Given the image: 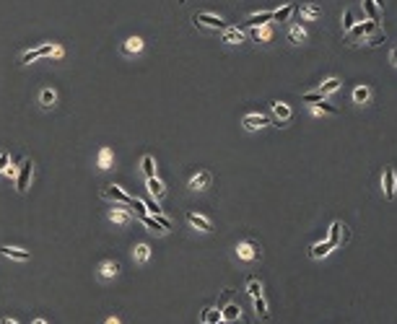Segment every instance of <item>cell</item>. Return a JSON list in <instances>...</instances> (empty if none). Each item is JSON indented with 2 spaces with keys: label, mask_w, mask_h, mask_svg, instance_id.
<instances>
[{
  "label": "cell",
  "mask_w": 397,
  "mask_h": 324,
  "mask_svg": "<svg viewBox=\"0 0 397 324\" xmlns=\"http://www.w3.org/2000/svg\"><path fill=\"white\" fill-rule=\"evenodd\" d=\"M343 228H345V226H343L340 221H332V223H330V239H327V241H332V244H335V249L343 244Z\"/></svg>",
  "instance_id": "obj_24"
},
{
  "label": "cell",
  "mask_w": 397,
  "mask_h": 324,
  "mask_svg": "<svg viewBox=\"0 0 397 324\" xmlns=\"http://www.w3.org/2000/svg\"><path fill=\"white\" fill-rule=\"evenodd\" d=\"M332 249H335V244H332V241H317V244L309 247V257H312V259H322V257H327Z\"/></svg>",
  "instance_id": "obj_13"
},
{
  "label": "cell",
  "mask_w": 397,
  "mask_h": 324,
  "mask_svg": "<svg viewBox=\"0 0 397 324\" xmlns=\"http://www.w3.org/2000/svg\"><path fill=\"white\" fill-rule=\"evenodd\" d=\"M260 254H263V249H260L257 241H241V244L237 247V257L241 259V262H257Z\"/></svg>",
  "instance_id": "obj_2"
},
{
  "label": "cell",
  "mask_w": 397,
  "mask_h": 324,
  "mask_svg": "<svg viewBox=\"0 0 397 324\" xmlns=\"http://www.w3.org/2000/svg\"><path fill=\"white\" fill-rule=\"evenodd\" d=\"M211 182H213V176H211V172H197V174H192L189 176V182H187V187L189 190H195V192H203V190H208L211 187Z\"/></svg>",
  "instance_id": "obj_7"
},
{
  "label": "cell",
  "mask_w": 397,
  "mask_h": 324,
  "mask_svg": "<svg viewBox=\"0 0 397 324\" xmlns=\"http://www.w3.org/2000/svg\"><path fill=\"white\" fill-rule=\"evenodd\" d=\"M361 5H364V13L369 21H379L382 19V8H379L374 0H361Z\"/></svg>",
  "instance_id": "obj_19"
},
{
  "label": "cell",
  "mask_w": 397,
  "mask_h": 324,
  "mask_svg": "<svg viewBox=\"0 0 397 324\" xmlns=\"http://www.w3.org/2000/svg\"><path fill=\"white\" fill-rule=\"evenodd\" d=\"M143 50V39L140 37H130L122 42V55H138V52Z\"/></svg>",
  "instance_id": "obj_20"
},
{
  "label": "cell",
  "mask_w": 397,
  "mask_h": 324,
  "mask_svg": "<svg viewBox=\"0 0 397 324\" xmlns=\"http://www.w3.org/2000/svg\"><path fill=\"white\" fill-rule=\"evenodd\" d=\"M31 324H47V322H44V319H34Z\"/></svg>",
  "instance_id": "obj_45"
},
{
  "label": "cell",
  "mask_w": 397,
  "mask_h": 324,
  "mask_svg": "<svg viewBox=\"0 0 397 324\" xmlns=\"http://www.w3.org/2000/svg\"><path fill=\"white\" fill-rule=\"evenodd\" d=\"M247 293L255 299V296H263V283L257 280V277H249L247 280Z\"/></svg>",
  "instance_id": "obj_35"
},
{
  "label": "cell",
  "mask_w": 397,
  "mask_h": 324,
  "mask_svg": "<svg viewBox=\"0 0 397 324\" xmlns=\"http://www.w3.org/2000/svg\"><path fill=\"white\" fill-rule=\"evenodd\" d=\"M132 257H135V262L146 265L148 259H151V247H148V244H135V249H132Z\"/></svg>",
  "instance_id": "obj_26"
},
{
  "label": "cell",
  "mask_w": 397,
  "mask_h": 324,
  "mask_svg": "<svg viewBox=\"0 0 397 324\" xmlns=\"http://www.w3.org/2000/svg\"><path fill=\"white\" fill-rule=\"evenodd\" d=\"M52 47H55V44H42V47H34V50H29V52H24V55H21V62H24V65H29V62L39 60V57H47V55H52Z\"/></svg>",
  "instance_id": "obj_9"
},
{
  "label": "cell",
  "mask_w": 397,
  "mask_h": 324,
  "mask_svg": "<svg viewBox=\"0 0 397 324\" xmlns=\"http://www.w3.org/2000/svg\"><path fill=\"white\" fill-rule=\"evenodd\" d=\"M252 39H255V42H270V39H273V29H270V24L252 26Z\"/></svg>",
  "instance_id": "obj_17"
},
{
  "label": "cell",
  "mask_w": 397,
  "mask_h": 324,
  "mask_svg": "<svg viewBox=\"0 0 397 324\" xmlns=\"http://www.w3.org/2000/svg\"><path fill=\"white\" fill-rule=\"evenodd\" d=\"M8 164H11V156H8L5 150H0V174L5 172V166H8Z\"/></svg>",
  "instance_id": "obj_40"
},
{
  "label": "cell",
  "mask_w": 397,
  "mask_h": 324,
  "mask_svg": "<svg viewBox=\"0 0 397 324\" xmlns=\"http://www.w3.org/2000/svg\"><path fill=\"white\" fill-rule=\"evenodd\" d=\"M244 37H247V34L241 31V29H237V26H229V29H223L221 42H226V44H241V42H244Z\"/></svg>",
  "instance_id": "obj_14"
},
{
  "label": "cell",
  "mask_w": 397,
  "mask_h": 324,
  "mask_svg": "<svg viewBox=\"0 0 397 324\" xmlns=\"http://www.w3.org/2000/svg\"><path fill=\"white\" fill-rule=\"evenodd\" d=\"M31 172H34V164H31V161H21V164H19V172H16V190H19V192H26V190H29Z\"/></svg>",
  "instance_id": "obj_4"
},
{
  "label": "cell",
  "mask_w": 397,
  "mask_h": 324,
  "mask_svg": "<svg viewBox=\"0 0 397 324\" xmlns=\"http://www.w3.org/2000/svg\"><path fill=\"white\" fill-rule=\"evenodd\" d=\"M301 101H304V104H317V101H324V96H322L319 91H309V94L301 96Z\"/></svg>",
  "instance_id": "obj_37"
},
{
  "label": "cell",
  "mask_w": 397,
  "mask_h": 324,
  "mask_svg": "<svg viewBox=\"0 0 397 324\" xmlns=\"http://www.w3.org/2000/svg\"><path fill=\"white\" fill-rule=\"evenodd\" d=\"M138 218L143 221V223H146V226L153 231V233H166L164 228H161V223L156 221V218H153V215H148V213H143V215H138Z\"/></svg>",
  "instance_id": "obj_32"
},
{
  "label": "cell",
  "mask_w": 397,
  "mask_h": 324,
  "mask_svg": "<svg viewBox=\"0 0 397 324\" xmlns=\"http://www.w3.org/2000/svg\"><path fill=\"white\" fill-rule=\"evenodd\" d=\"M273 21V11H263V13H249L247 16V24L249 26H263Z\"/></svg>",
  "instance_id": "obj_22"
},
{
  "label": "cell",
  "mask_w": 397,
  "mask_h": 324,
  "mask_svg": "<svg viewBox=\"0 0 397 324\" xmlns=\"http://www.w3.org/2000/svg\"><path fill=\"white\" fill-rule=\"evenodd\" d=\"M374 3H376L379 8H384V0H374Z\"/></svg>",
  "instance_id": "obj_46"
},
{
  "label": "cell",
  "mask_w": 397,
  "mask_h": 324,
  "mask_svg": "<svg viewBox=\"0 0 397 324\" xmlns=\"http://www.w3.org/2000/svg\"><path fill=\"white\" fill-rule=\"evenodd\" d=\"M143 205H146L148 215H161V208H159V202H156V200H146Z\"/></svg>",
  "instance_id": "obj_39"
},
{
  "label": "cell",
  "mask_w": 397,
  "mask_h": 324,
  "mask_svg": "<svg viewBox=\"0 0 397 324\" xmlns=\"http://www.w3.org/2000/svg\"><path fill=\"white\" fill-rule=\"evenodd\" d=\"M293 11H296V8L293 5H281V8H275V11H273V21H288V19H291V16H293Z\"/></svg>",
  "instance_id": "obj_30"
},
{
  "label": "cell",
  "mask_w": 397,
  "mask_h": 324,
  "mask_svg": "<svg viewBox=\"0 0 397 324\" xmlns=\"http://www.w3.org/2000/svg\"><path fill=\"white\" fill-rule=\"evenodd\" d=\"M3 174H5L8 179H13V176H16V166H5V172H3Z\"/></svg>",
  "instance_id": "obj_41"
},
{
  "label": "cell",
  "mask_w": 397,
  "mask_h": 324,
  "mask_svg": "<svg viewBox=\"0 0 397 324\" xmlns=\"http://www.w3.org/2000/svg\"><path fill=\"white\" fill-rule=\"evenodd\" d=\"M288 39H291V44H304L309 37H306V29H304L301 24H293L291 31H288Z\"/></svg>",
  "instance_id": "obj_23"
},
{
  "label": "cell",
  "mask_w": 397,
  "mask_h": 324,
  "mask_svg": "<svg viewBox=\"0 0 397 324\" xmlns=\"http://www.w3.org/2000/svg\"><path fill=\"white\" fill-rule=\"evenodd\" d=\"M312 112L314 114H327V117H335L338 114V109H335V106H330V104H324V101H317V104H312Z\"/></svg>",
  "instance_id": "obj_31"
},
{
  "label": "cell",
  "mask_w": 397,
  "mask_h": 324,
  "mask_svg": "<svg viewBox=\"0 0 397 324\" xmlns=\"http://www.w3.org/2000/svg\"><path fill=\"white\" fill-rule=\"evenodd\" d=\"M195 26H200V29H229V24L221 19V16H213V13H197L195 16Z\"/></svg>",
  "instance_id": "obj_3"
},
{
  "label": "cell",
  "mask_w": 397,
  "mask_h": 324,
  "mask_svg": "<svg viewBox=\"0 0 397 324\" xmlns=\"http://www.w3.org/2000/svg\"><path fill=\"white\" fill-rule=\"evenodd\" d=\"M340 86H343L340 78H327V80H324V83L319 86V94H322V96H330V94H335Z\"/></svg>",
  "instance_id": "obj_27"
},
{
  "label": "cell",
  "mask_w": 397,
  "mask_h": 324,
  "mask_svg": "<svg viewBox=\"0 0 397 324\" xmlns=\"http://www.w3.org/2000/svg\"><path fill=\"white\" fill-rule=\"evenodd\" d=\"M255 311H257L260 319H270V311H267V303H265L263 296H255Z\"/></svg>",
  "instance_id": "obj_34"
},
{
  "label": "cell",
  "mask_w": 397,
  "mask_h": 324,
  "mask_svg": "<svg viewBox=\"0 0 397 324\" xmlns=\"http://www.w3.org/2000/svg\"><path fill=\"white\" fill-rule=\"evenodd\" d=\"M299 16H301V21H317L322 16V8L317 3H304L299 5Z\"/></svg>",
  "instance_id": "obj_12"
},
{
  "label": "cell",
  "mask_w": 397,
  "mask_h": 324,
  "mask_svg": "<svg viewBox=\"0 0 397 324\" xmlns=\"http://www.w3.org/2000/svg\"><path fill=\"white\" fill-rule=\"evenodd\" d=\"M382 190H384V197H387V200H395V195H397V172H395V166H387V169H384Z\"/></svg>",
  "instance_id": "obj_5"
},
{
  "label": "cell",
  "mask_w": 397,
  "mask_h": 324,
  "mask_svg": "<svg viewBox=\"0 0 397 324\" xmlns=\"http://www.w3.org/2000/svg\"><path fill=\"white\" fill-rule=\"evenodd\" d=\"M241 125H244L247 132H257L270 125V117L267 114H244V120H241Z\"/></svg>",
  "instance_id": "obj_6"
},
{
  "label": "cell",
  "mask_w": 397,
  "mask_h": 324,
  "mask_svg": "<svg viewBox=\"0 0 397 324\" xmlns=\"http://www.w3.org/2000/svg\"><path fill=\"white\" fill-rule=\"evenodd\" d=\"M39 104H42V109H52V106L57 104V94H55V88H42V94H39Z\"/></svg>",
  "instance_id": "obj_16"
},
{
  "label": "cell",
  "mask_w": 397,
  "mask_h": 324,
  "mask_svg": "<svg viewBox=\"0 0 397 324\" xmlns=\"http://www.w3.org/2000/svg\"><path fill=\"white\" fill-rule=\"evenodd\" d=\"M96 275L102 277V280H114V277L120 275V265L112 262V259H104V262L96 267Z\"/></svg>",
  "instance_id": "obj_10"
},
{
  "label": "cell",
  "mask_w": 397,
  "mask_h": 324,
  "mask_svg": "<svg viewBox=\"0 0 397 324\" xmlns=\"http://www.w3.org/2000/svg\"><path fill=\"white\" fill-rule=\"evenodd\" d=\"M0 254H3V257H11V259H19V262H26V259H31L29 251L16 249V247H0Z\"/></svg>",
  "instance_id": "obj_18"
},
{
  "label": "cell",
  "mask_w": 397,
  "mask_h": 324,
  "mask_svg": "<svg viewBox=\"0 0 397 324\" xmlns=\"http://www.w3.org/2000/svg\"><path fill=\"white\" fill-rule=\"evenodd\" d=\"M140 169L146 176H156V164H153V156H143L140 158Z\"/></svg>",
  "instance_id": "obj_33"
},
{
  "label": "cell",
  "mask_w": 397,
  "mask_h": 324,
  "mask_svg": "<svg viewBox=\"0 0 397 324\" xmlns=\"http://www.w3.org/2000/svg\"><path fill=\"white\" fill-rule=\"evenodd\" d=\"M218 322H223V314H221V309H203V324H218Z\"/></svg>",
  "instance_id": "obj_28"
},
{
  "label": "cell",
  "mask_w": 397,
  "mask_h": 324,
  "mask_svg": "<svg viewBox=\"0 0 397 324\" xmlns=\"http://www.w3.org/2000/svg\"><path fill=\"white\" fill-rule=\"evenodd\" d=\"M109 166H112V150L102 148L99 150V169H109Z\"/></svg>",
  "instance_id": "obj_36"
},
{
  "label": "cell",
  "mask_w": 397,
  "mask_h": 324,
  "mask_svg": "<svg viewBox=\"0 0 397 324\" xmlns=\"http://www.w3.org/2000/svg\"><path fill=\"white\" fill-rule=\"evenodd\" d=\"M221 314H223V322H239L241 319V309L237 303H226L221 309Z\"/></svg>",
  "instance_id": "obj_25"
},
{
  "label": "cell",
  "mask_w": 397,
  "mask_h": 324,
  "mask_svg": "<svg viewBox=\"0 0 397 324\" xmlns=\"http://www.w3.org/2000/svg\"><path fill=\"white\" fill-rule=\"evenodd\" d=\"M369 99H371V88L369 86H356L353 88V101L356 104H369Z\"/></svg>",
  "instance_id": "obj_29"
},
{
  "label": "cell",
  "mask_w": 397,
  "mask_h": 324,
  "mask_svg": "<svg viewBox=\"0 0 397 324\" xmlns=\"http://www.w3.org/2000/svg\"><path fill=\"white\" fill-rule=\"evenodd\" d=\"M0 324H19V322H13V319H0Z\"/></svg>",
  "instance_id": "obj_44"
},
{
  "label": "cell",
  "mask_w": 397,
  "mask_h": 324,
  "mask_svg": "<svg viewBox=\"0 0 397 324\" xmlns=\"http://www.w3.org/2000/svg\"><path fill=\"white\" fill-rule=\"evenodd\" d=\"M390 62H392V65L397 68V47H395V50L390 52Z\"/></svg>",
  "instance_id": "obj_42"
},
{
  "label": "cell",
  "mask_w": 397,
  "mask_h": 324,
  "mask_svg": "<svg viewBox=\"0 0 397 324\" xmlns=\"http://www.w3.org/2000/svg\"><path fill=\"white\" fill-rule=\"evenodd\" d=\"M146 187H148V192H151L153 200L164 197V192H166V187L161 184V179H159V176H146Z\"/></svg>",
  "instance_id": "obj_15"
},
{
  "label": "cell",
  "mask_w": 397,
  "mask_h": 324,
  "mask_svg": "<svg viewBox=\"0 0 397 324\" xmlns=\"http://www.w3.org/2000/svg\"><path fill=\"white\" fill-rule=\"evenodd\" d=\"M130 218H132V213L128 208H114V210H109V221L117 223V226H125Z\"/></svg>",
  "instance_id": "obj_21"
},
{
  "label": "cell",
  "mask_w": 397,
  "mask_h": 324,
  "mask_svg": "<svg viewBox=\"0 0 397 324\" xmlns=\"http://www.w3.org/2000/svg\"><path fill=\"white\" fill-rule=\"evenodd\" d=\"M104 324H120V319H117V317H109V319H106Z\"/></svg>",
  "instance_id": "obj_43"
},
{
  "label": "cell",
  "mask_w": 397,
  "mask_h": 324,
  "mask_svg": "<svg viewBox=\"0 0 397 324\" xmlns=\"http://www.w3.org/2000/svg\"><path fill=\"white\" fill-rule=\"evenodd\" d=\"M353 24H356V19H353V13H350V11H343V31H350V29H353Z\"/></svg>",
  "instance_id": "obj_38"
},
{
  "label": "cell",
  "mask_w": 397,
  "mask_h": 324,
  "mask_svg": "<svg viewBox=\"0 0 397 324\" xmlns=\"http://www.w3.org/2000/svg\"><path fill=\"white\" fill-rule=\"evenodd\" d=\"M270 109H273V117H275V127H281L283 122H288L291 120V106H288L286 101H273L270 104Z\"/></svg>",
  "instance_id": "obj_11"
},
{
  "label": "cell",
  "mask_w": 397,
  "mask_h": 324,
  "mask_svg": "<svg viewBox=\"0 0 397 324\" xmlns=\"http://www.w3.org/2000/svg\"><path fill=\"white\" fill-rule=\"evenodd\" d=\"M185 218H187L189 226L197 228V231H203V233H211V231H213V223L205 218V215H200V213H187Z\"/></svg>",
  "instance_id": "obj_8"
},
{
  "label": "cell",
  "mask_w": 397,
  "mask_h": 324,
  "mask_svg": "<svg viewBox=\"0 0 397 324\" xmlns=\"http://www.w3.org/2000/svg\"><path fill=\"white\" fill-rule=\"evenodd\" d=\"M102 197H104V200H109V202H120V205H132L135 202V197L125 192L120 184H106L102 190Z\"/></svg>",
  "instance_id": "obj_1"
}]
</instances>
